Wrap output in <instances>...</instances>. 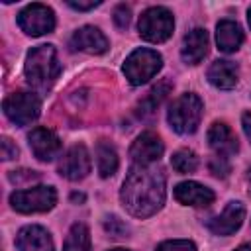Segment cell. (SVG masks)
Returning a JSON list of instances; mask_svg holds the SVG:
<instances>
[{
  "mask_svg": "<svg viewBox=\"0 0 251 251\" xmlns=\"http://www.w3.org/2000/svg\"><path fill=\"white\" fill-rule=\"evenodd\" d=\"M63 251H90V231L84 224L71 226L63 243Z\"/></svg>",
  "mask_w": 251,
  "mask_h": 251,
  "instance_id": "44dd1931",
  "label": "cell"
},
{
  "mask_svg": "<svg viewBox=\"0 0 251 251\" xmlns=\"http://www.w3.org/2000/svg\"><path fill=\"white\" fill-rule=\"evenodd\" d=\"M235 251H251V243H243V245H239Z\"/></svg>",
  "mask_w": 251,
  "mask_h": 251,
  "instance_id": "d6a6232c",
  "label": "cell"
},
{
  "mask_svg": "<svg viewBox=\"0 0 251 251\" xmlns=\"http://www.w3.org/2000/svg\"><path fill=\"white\" fill-rule=\"evenodd\" d=\"M163 151H165V147H163V141L159 139V135L153 131H143L131 143L129 157L133 159L135 165H153L159 161Z\"/></svg>",
  "mask_w": 251,
  "mask_h": 251,
  "instance_id": "30bf717a",
  "label": "cell"
},
{
  "mask_svg": "<svg viewBox=\"0 0 251 251\" xmlns=\"http://www.w3.org/2000/svg\"><path fill=\"white\" fill-rule=\"evenodd\" d=\"M161 67H163V57L157 51L139 47L131 51L124 61V75L131 84L139 86L149 78H153L161 71Z\"/></svg>",
  "mask_w": 251,
  "mask_h": 251,
  "instance_id": "277c9868",
  "label": "cell"
},
{
  "mask_svg": "<svg viewBox=\"0 0 251 251\" xmlns=\"http://www.w3.org/2000/svg\"><path fill=\"white\" fill-rule=\"evenodd\" d=\"M173 88V84L169 82V80H165V82H159L157 86H153L151 90H149V94L141 100V104H139V108H143L141 112H153L165 98H167V94H169V90Z\"/></svg>",
  "mask_w": 251,
  "mask_h": 251,
  "instance_id": "603a6c76",
  "label": "cell"
},
{
  "mask_svg": "<svg viewBox=\"0 0 251 251\" xmlns=\"http://www.w3.org/2000/svg\"><path fill=\"white\" fill-rule=\"evenodd\" d=\"M39 175L35 171H27V169H22V171H12L10 173V180L14 184H22V182H31V180H37Z\"/></svg>",
  "mask_w": 251,
  "mask_h": 251,
  "instance_id": "4316f807",
  "label": "cell"
},
{
  "mask_svg": "<svg viewBox=\"0 0 251 251\" xmlns=\"http://www.w3.org/2000/svg\"><path fill=\"white\" fill-rule=\"evenodd\" d=\"M18 25L27 35H45L55 27V12L45 4H29L18 14Z\"/></svg>",
  "mask_w": 251,
  "mask_h": 251,
  "instance_id": "ba28073f",
  "label": "cell"
},
{
  "mask_svg": "<svg viewBox=\"0 0 251 251\" xmlns=\"http://www.w3.org/2000/svg\"><path fill=\"white\" fill-rule=\"evenodd\" d=\"M16 245L20 251H55L49 231L41 226H25L18 231Z\"/></svg>",
  "mask_w": 251,
  "mask_h": 251,
  "instance_id": "9a60e30c",
  "label": "cell"
},
{
  "mask_svg": "<svg viewBox=\"0 0 251 251\" xmlns=\"http://www.w3.org/2000/svg\"><path fill=\"white\" fill-rule=\"evenodd\" d=\"M129 20H131V10H129V6H126V4L116 6V10H114V22H116V25H118L120 29H126V27L129 25Z\"/></svg>",
  "mask_w": 251,
  "mask_h": 251,
  "instance_id": "484cf974",
  "label": "cell"
},
{
  "mask_svg": "<svg viewBox=\"0 0 251 251\" xmlns=\"http://www.w3.org/2000/svg\"><path fill=\"white\" fill-rule=\"evenodd\" d=\"M237 65L226 59H218L208 69V80L222 90H229L237 84Z\"/></svg>",
  "mask_w": 251,
  "mask_h": 251,
  "instance_id": "d6986e66",
  "label": "cell"
},
{
  "mask_svg": "<svg viewBox=\"0 0 251 251\" xmlns=\"http://www.w3.org/2000/svg\"><path fill=\"white\" fill-rule=\"evenodd\" d=\"M241 126H243L245 135L251 139V112H245V114L241 116Z\"/></svg>",
  "mask_w": 251,
  "mask_h": 251,
  "instance_id": "4dcf8cb0",
  "label": "cell"
},
{
  "mask_svg": "<svg viewBox=\"0 0 251 251\" xmlns=\"http://www.w3.org/2000/svg\"><path fill=\"white\" fill-rule=\"evenodd\" d=\"M104 229L112 235V237H122L127 233V226L118 218V216H108L104 222Z\"/></svg>",
  "mask_w": 251,
  "mask_h": 251,
  "instance_id": "d4e9b609",
  "label": "cell"
},
{
  "mask_svg": "<svg viewBox=\"0 0 251 251\" xmlns=\"http://www.w3.org/2000/svg\"><path fill=\"white\" fill-rule=\"evenodd\" d=\"M0 149H2V159L4 161H10V159L18 157V147H16V143H12L10 137H2Z\"/></svg>",
  "mask_w": 251,
  "mask_h": 251,
  "instance_id": "f1b7e54d",
  "label": "cell"
},
{
  "mask_svg": "<svg viewBox=\"0 0 251 251\" xmlns=\"http://www.w3.org/2000/svg\"><path fill=\"white\" fill-rule=\"evenodd\" d=\"M210 171L216 175V176H227V173H229V165H227V161H226V157H214L212 161H210Z\"/></svg>",
  "mask_w": 251,
  "mask_h": 251,
  "instance_id": "83f0119b",
  "label": "cell"
},
{
  "mask_svg": "<svg viewBox=\"0 0 251 251\" xmlns=\"http://www.w3.org/2000/svg\"><path fill=\"white\" fill-rule=\"evenodd\" d=\"M110 251H127V249H124V247H116V249H110Z\"/></svg>",
  "mask_w": 251,
  "mask_h": 251,
  "instance_id": "e575fe53",
  "label": "cell"
},
{
  "mask_svg": "<svg viewBox=\"0 0 251 251\" xmlns=\"http://www.w3.org/2000/svg\"><path fill=\"white\" fill-rule=\"evenodd\" d=\"M208 143H210V147L220 157H229V155L237 153V149H239L235 133L224 122H214L210 126V129H208Z\"/></svg>",
  "mask_w": 251,
  "mask_h": 251,
  "instance_id": "2e32d148",
  "label": "cell"
},
{
  "mask_svg": "<svg viewBox=\"0 0 251 251\" xmlns=\"http://www.w3.org/2000/svg\"><path fill=\"white\" fill-rule=\"evenodd\" d=\"M247 182H249V194H251V171H249V175H247Z\"/></svg>",
  "mask_w": 251,
  "mask_h": 251,
  "instance_id": "836d02e7",
  "label": "cell"
},
{
  "mask_svg": "<svg viewBox=\"0 0 251 251\" xmlns=\"http://www.w3.org/2000/svg\"><path fill=\"white\" fill-rule=\"evenodd\" d=\"M208 45H210V39L204 27L190 29L182 39V47H180L182 61L186 65H198L208 55Z\"/></svg>",
  "mask_w": 251,
  "mask_h": 251,
  "instance_id": "5bb4252c",
  "label": "cell"
},
{
  "mask_svg": "<svg viewBox=\"0 0 251 251\" xmlns=\"http://www.w3.org/2000/svg\"><path fill=\"white\" fill-rule=\"evenodd\" d=\"M157 251H196V245L188 239H171V241H163Z\"/></svg>",
  "mask_w": 251,
  "mask_h": 251,
  "instance_id": "cb8c5ba5",
  "label": "cell"
},
{
  "mask_svg": "<svg viewBox=\"0 0 251 251\" xmlns=\"http://www.w3.org/2000/svg\"><path fill=\"white\" fill-rule=\"evenodd\" d=\"M175 27L173 14L163 6H151L139 16V35L149 43H163L171 37Z\"/></svg>",
  "mask_w": 251,
  "mask_h": 251,
  "instance_id": "5b68a950",
  "label": "cell"
},
{
  "mask_svg": "<svg viewBox=\"0 0 251 251\" xmlns=\"http://www.w3.org/2000/svg\"><path fill=\"white\" fill-rule=\"evenodd\" d=\"M92 169L88 149L84 145H73L59 161V175L69 180L84 178Z\"/></svg>",
  "mask_w": 251,
  "mask_h": 251,
  "instance_id": "9c48e42d",
  "label": "cell"
},
{
  "mask_svg": "<svg viewBox=\"0 0 251 251\" xmlns=\"http://www.w3.org/2000/svg\"><path fill=\"white\" fill-rule=\"evenodd\" d=\"M96 163H98V173L102 178L112 176L118 171V153L110 141H98L96 145Z\"/></svg>",
  "mask_w": 251,
  "mask_h": 251,
  "instance_id": "ffe728a7",
  "label": "cell"
},
{
  "mask_svg": "<svg viewBox=\"0 0 251 251\" xmlns=\"http://www.w3.org/2000/svg\"><path fill=\"white\" fill-rule=\"evenodd\" d=\"M175 198L184 206H210L216 196L208 186L196 180H184L175 186Z\"/></svg>",
  "mask_w": 251,
  "mask_h": 251,
  "instance_id": "e0dca14e",
  "label": "cell"
},
{
  "mask_svg": "<svg viewBox=\"0 0 251 251\" xmlns=\"http://www.w3.org/2000/svg\"><path fill=\"white\" fill-rule=\"evenodd\" d=\"M27 143H29L31 153L39 161H53L61 151L59 135L47 127H33L27 135Z\"/></svg>",
  "mask_w": 251,
  "mask_h": 251,
  "instance_id": "8fae6325",
  "label": "cell"
},
{
  "mask_svg": "<svg viewBox=\"0 0 251 251\" xmlns=\"http://www.w3.org/2000/svg\"><path fill=\"white\" fill-rule=\"evenodd\" d=\"M216 43L222 53H235L243 43L241 25L233 20H220L216 25Z\"/></svg>",
  "mask_w": 251,
  "mask_h": 251,
  "instance_id": "ac0fdd59",
  "label": "cell"
},
{
  "mask_svg": "<svg viewBox=\"0 0 251 251\" xmlns=\"http://www.w3.org/2000/svg\"><path fill=\"white\" fill-rule=\"evenodd\" d=\"M69 6L71 8H75V10H92V8H96V6H100V2H94V0H90V2H69Z\"/></svg>",
  "mask_w": 251,
  "mask_h": 251,
  "instance_id": "f546056e",
  "label": "cell"
},
{
  "mask_svg": "<svg viewBox=\"0 0 251 251\" xmlns=\"http://www.w3.org/2000/svg\"><path fill=\"white\" fill-rule=\"evenodd\" d=\"M247 20H249V25H251V8H249V12H247Z\"/></svg>",
  "mask_w": 251,
  "mask_h": 251,
  "instance_id": "d590c367",
  "label": "cell"
},
{
  "mask_svg": "<svg viewBox=\"0 0 251 251\" xmlns=\"http://www.w3.org/2000/svg\"><path fill=\"white\" fill-rule=\"evenodd\" d=\"M71 47L75 51H84V53H90V55H102L108 49V39L98 27L82 25L73 33Z\"/></svg>",
  "mask_w": 251,
  "mask_h": 251,
  "instance_id": "4fadbf2b",
  "label": "cell"
},
{
  "mask_svg": "<svg viewBox=\"0 0 251 251\" xmlns=\"http://www.w3.org/2000/svg\"><path fill=\"white\" fill-rule=\"evenodd\" d=\"M245 220V208L241 202H227L224 212L208 222V229L216 235H231L235 233Z\"/></svg>",
  "mask_w": 251,
  "mask_h": 251,
  "instance_id": "7c38bea8",
  "label": "cell"
},
{
  "mask_svg": "<svg viewBox=\"0 0 251 251\" xmlns=\"http://www.w3.org/2000/svg\"><path fill=\"white\" fill-rule=\"evenodd\" d=\"M165 173L155 165H133L122 184L124 208L135 218H149L165 204Z\"/></svg>",
  "mask_w": 251,
  "mask_h": 251,
  "instance_id": "6da1fadb",
  "label": "cell"
},
{
  "mask_svg": "<svg viewBox=\"0 0 251 251\" xmlns=\"http://www.w3.org/2000/svg\"><path fill=\"white\" fill-rule=\"evenodd\" d=\"M171 167L180 173V175H186V173H194L196 167H198V157L194 151L190 149H178L173 153L171 157Z\"/></svg>",
  "mask_w": 251,
  "mask_h": 251,
  "instance_id": "7402d4cb",
  "label": "cell"
},
{
  "mask_svg": "<svg viewBox=\"0 0 251 251\" xmlns=\"http://www.w3.org/2000/svg\"><path fill=\"white\" fill-rule=\"evenodd\" d=\"M71 200H73V202H84V194L73 192V194H71Z\"/></svg>",
  "mask_w": 251,
  "mask_h": 251,
  "instance_id": "1f68e13d",
  "label": "cell"
},
{
  "mask_svg": "<svg viewBox=\"0 0 251 251\" xmlns=\"http://www.w3.org/2000/svg\"><path fill=\"white\" fill-rule=\"evenodd\" d=\"M2 108H4L6 118L12 124L27 126L37 120V116L41 112V102H39L37 94L20 90V92H12L10 96H6L2 102Z\"/></svg>",
  "mask_w": 251,
  "mask_h": 251,
  "instance_id": "8992f818",
  "label": "cell"
},
{
  "mask_svg": "<svg viewBox=\"0 0 251 251\" xmlns=\"http://www.w3.org/2000/svg\"><path fill=\"white\" fill-rule=\"evenodd\" d=\"M10 204L16 212L22 214L49 212L57 204V192L53 186H33L25 190H16L10 196Z\"/></svg>",
  "mask_w": 251,
  "mask_h": 251,
  "instance_id": "52a82bcc",
  "label": "cell"
},
{
  "mask_svg": "<svg viewBox=\"0 0 251 251\" xmlns=\"http://www.w3.org/2000/svg\"><path fill=\"white\" fill-rule=\"evenodd\" d=\"M61 73V63L57 57V49L49 43L33 47L24 63V75L29 86L37 90H47L53 86Z\"/></svg>",
  "mask_w": 251,
  "mask_h": 251,
  "instance_id": "7a4b0ae2",
  "label": "cell"
},
{
  "mask_svg": "<svg viewBox=\"0 0 251 251\" xmlns=\"http://www.w3.org/2000/svg\"><path fill=\"white\" fill-rule=\"evenodd\" d=\"M202 108H204L202 100L196 94H192V92L180 94L169 106V112H167L169 126L180 135L194 133L200 126V120H202Z\"/></svg>",
  "mask_w": 251,
  "mask_h": 251,
  "instance_id": "3957f363",
  "label": "cell"
}]
</instances>
